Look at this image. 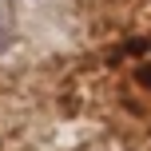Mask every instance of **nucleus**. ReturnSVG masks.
<instances>
[{
  "instance_id": "obj_1",
  "label": "nucleus",
  "mask_w": 151,
  "mask_h": 151,
  "mask_svg": "<svg viewBox=\"0 0 151 151\" xmlns=\"http://www.w3.org/2000/svg\"><path fill=\"white\" fill-rule=\"evenodd\" d=\"M8 44V12H4V0H0V48Z\"/></svg>"
}]
</instances>
